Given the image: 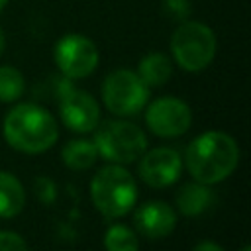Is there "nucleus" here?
Listing matches in <instances>:
<instances>
[{
  "mask_svg": "<svg viewBox=\"0 0 251 251\" xmlns=\"http://www.w3.org/2000/svg\"><path fill=\"white\" fill-rule=\"evenodd\" d=\"M137 233L147 239H163L176 227V212L163 200H149L141 204L133 214Z\"/></svg>",
  "mask_w": 251,
  "mask_h": 251,
  "instance_id": "11",
  "label": "nucleus"
},
{
  "mask_svg": "<svg viewBox=\"0 0 251 251\" xmlns=\"http://www.w3.org/2000/svg\"><path fill=\"white\" fill-rule=\"evenodd\" d=\"M92 141L98 157L116 165H129L147 151L143 129L127 120H106L98 124Z\"/></svg>",
  "mask_w": 251,
  "mask_h": 251,
  "instance_id": "5",
  "label": "nucleus"
},
{
  "mask_svg": "<svg viewBox=\"0 0 251 251\" xmlns=\"http://www.w3.org/2000/svg\"><path fill=\"white\" fill-rule=\"evenodd\" d=\"M0 251H27V243L20 233L2 229L0 231Z\"/></svg>",
  "mask_w": 251,
  "mask_h": 251,
  "instance_id": "20",
  "label": "nucleus"
},
{
  "mask_svg": "<svg viewBox=\"0 0 251 251\" xmlns=\"http://www.w3.org/2000/svg\"><path fill=\"white\" fill-rule=\"evenodd\" d=\"M6 4H8V0H0V12L4 10V6H6Z\"/></svg>",
  "mask_w": 251,
  "mask_h": 251,
  "instance_id": "23",
  "label": "nucleus"
},
{
  "mask_svg": "<svg viewBox=\"0 0 251 251\" xmlns=\"http://www.w3.org/2000/svg\"><path fill=\"white\" fill-rule=\"evenodd\" d=\"M214 202V194L208 184L202 182H186L178 188L175 204L182 216H200Z\"/></svg>",
  "mask_w": 251,
  "mask_h": 251,
  "instance_id": "12",
  "label": "nucleus"
},
{
  "mask_svg": "<svg viewBox=\"0 0 251 251\" xmlns=\"http://www.w3.org/2000/svg\"><path fill=\"white\" fill-rule=\"evenodd\" d=\"M139 78L149 86H163L169 82L171 75H173V61L165 55V53H147L145 57L139 59L137 63V71Z\"/></svg>",
  "mask_w": 251,
  "mask_h": 251,
  "instance_id": "14",
  "label": "nucleus"
},
{
  "mask_svg": "<svg viewBox=\"0 0 251 251\" xmlns=\"http://www.w3.org/2000/svg\"><path fill=\"white\" fill-rule=\"evenodd\" d=\"M25 90L24 75L10 65H0V102H16Z\"/></svg>",
  "mask_w": 251,
  "mask_h": 251,
  "instance_id": "17",
  "label": "nucleus"
},
{
  "mask_svg": "<svg viewBox=\"0 0 251 251\" xmlns=\"http://www.w3.org/2000/svg\"><path fill=\"white\" fill-rule=\"evenodd\" d=\"M145 124L157 137H178L188 131L192 124V110L176 96H161L147 106Z\"/></svg>",
  "mask_w": 251,
  "mask_h": 251,
  "instance_id": "8",
  "label": "nucleus"
},
{
  "mask_svg": "<svg viewBox=\"0 0 251 251\" xmlns=\"http://www.w3.org/2000/svg\"><path fill=\"white\" fill-rule=\"evenodd\" d=\"M24 206L25 188L22 180L8 171H0V218H14L24 210Z\"/></svg>",
  "mask_w": 251,
  "mask_h": 251,
  "instance_id": "13",
  "label": "nucleus"
},
{
  "mask_svg": "<svg viewBox=\"0 0 251 251\" xmlns=\"http://www.w3.org/2000/svg\"><path fill=\"white\" fill-rule=\"evenodd\" d=\"M239 145L226 131H204L196 135L184 153V165L190 176L202 184L226 180L239 165Z\"/></svg>",
  "mask_w": 251,
  "mask_h": 251,
  "instance_id": "1",
  "label": "nucleus"
},
{
  "mask_svg": "<svg viewBox=\"0 0 251 251\" xmlns=\"http://www.w3.org/2000/svg\"><path fill=\"white\" fill-rule=\"evenodd\" d=\"M61 159L73 171H86L96 163L98 151L92 139H71L63 145Z\"/></svg>",
  "mask_w": 251,
  "mask_h": 251,
  "instance_id": "15",
  "label": "nucleus"
},
{
  "mask_svg": "<svg viewBox=\"0 0 251 251\" xmlns=\"http://www.w3.org/2000/svg\"><path fill=\"white\" fill-rule=\"evenodd\" d=\"M59 114L63 124L76 133H90L100 124V108L94 96L75 88L71 80L59 92Z\"/></svg>",
  "mask_w": 251,
  "mask_h": 251,
  "instance_id": "9",
  "label": "nucleus"
},
{
  "mask_svg": "<svg viewBox=\"0 0 251 251\" xmlns=\"http://www.w3.org/2000/svg\"><path fill=\"white\" fill-rule=\"evenodd\" d=\"M102 100L114 116H135L149 100V86L135 71L116 69L102 82Z\"/></svg>",
  "mask_w": 251,
  "mask_h": 251,
  "instance_id": "6",
  "label": "nucleus"
},
{
  "mask_svg": "<svg viewBox=\"0 0 251 251\" xmlns=\"http://www.w3.org/2000/svg\"><path fill=\"white\" fill-rule=\"evenodd\" d=\"M4 49H6V35H4V29L0 27V57H2Z\"/></svg>",
  "mask_w": 251,
  "mask_h": 251,
  "instance_id": "22",
  "label": "nucleus"
},
{
  "mask_svg": "<svg viewBox=\"0 0 251 251\" xmlns=\"http://www.w3.org/2000/svg\"><path fill=\"white\" fill-rule=\"evenodd\" d=\"M137 182L122 165L102 167L90 180V200L104 218H122L137 202Z\"/></svg>",
  "mask_w": 251,
  "mask_h": 251,
  "instance_id": "3",
  "label": "nucleus"
},
{
  "mask_svg": "<svg viewBox=\"0 0 251 251\" xmlns=\"http://www.w3.org/2000/svg\"><path fill=\"white\" fill-rule=\"evenodd\" d=\"M216 33L210 25L196 20H182L171 35V53L175 63L188 73L204 71L216 55Z\"/></svg>",
  "mask_w": 251,
  "mask_h": 251,
  "instance_id": "4",
  "label": "nucleus"
},
{
  "mask_svg": "<svg viewBox=\"0 0 251 251\" xmlns=\"http://www.w3.org/2000/svg\"><path fill=\"white\" fill-rule=\"evenodd\" d=\"M139 176L151 188H167L175 184L182 173V159L171 147H155L139 157Z\"/></svg>",
  "mask_w": 251,
  "mask_h": 251,
  "instance_id": "10",
  "label": "nucleus"
},
{
  "mask_svg": "<svg viewBox=\"0 0 251 251\" xmlns=\"http://www.w3.org/2000/svg\"><path fill=\"white\" fill-rule=\"evenodd\" d=\"M55 65L63 76L86 78L98 67V47L94 41L82 33H67L63 35L53 49Z\"/></svg>",
  "mask_w": 251,
  "mask_h": 251,
  "instance_id": "7",
  "label": "nucleus"
},
{
  "mask_svg": "<svg viewBox=\"0 0 251 251\" xmlns=\"http://www.w3.org/2000/svg\"><path fill=\"white\" fill-rule=\"evenodd\" d=\"M104 249L106 251H139L137 231L124 224H114L104 233Z\"/></svg>",
  "mask_w": 251,
  "mask_h": 251,
  "instance_id": "16",
  "label": "nucleus"
},
{
  "mask_svg": "<svg viewBox=\"0 0 251 251\" xmlns=\"http://www.w3.org/2000/svg\"><path fill=\"white\" fill-rule=\"evenodd\" d=\"M192 251H226L220 243H216V241H210V239H204V241H198L194 247H192Z\"/></svg>",
  "mask_w": 251,
  "mask_h": 251,
  "instance_id": "21",
  "label": "nucleus"
},
{
  "mask_svg": "<svg viewBox=\"0 0 251 251\" xmlns=\"http://www.w3.org/2000/svg\"><path fill=\"white\" fill-rule=\"evenodd\" d=\"M35 196L43 204H53L57 200V186L49 176H39L35 178Z\"/></svg>",
  "mask_w": 251,
  "mask_h": 251,
  "instance_id": "18",
  "label": "nucleus"
},
{
  "mask_svg": "<svg viewBox=\"0 0 251 251\" xmlns=\"http://www.w3.org/2000/svg\"><path fill=\"white\" fill-rule=\"evenodd\" d=\"M2 131L12 149L27 155L43 153L59 139V126L53 114L33 102H22L10 108Z\"/></svg>",
  "mask_w": 251,
  "mask_h": 251,
  "instance_id": "2",
  "label": "nucleus"
},
{
  "mask_svg": "<svg viewBox=\"0 0 251 251\" xmlns=\"http://www.w3.org/2000/svg\"><path fill=\"white\" fill-rule=\"evenodd\" d=\"M239 251H251V247H249V245H243V247H241Z\"/></svg>",
  "mask_w": 251,
  "mask_h": 251,
  "instance_id": "24",
  "label": "nucleus"
},
{
  "mask_svg": "<svg viewBox=\"0 0 251 251\" xmlns=\"http://www.w3.org/2000/svg\"><path fill=\"white\" fill-rule=\"evenodd\" d=\"M190 0H163V12L176 22H182L190 14Z\"/></svg>",
  "mask_w": 251,
  "mask_h": 251,
  "instance_id": "19",
  "label": "nucleus"
}]
</instances>
